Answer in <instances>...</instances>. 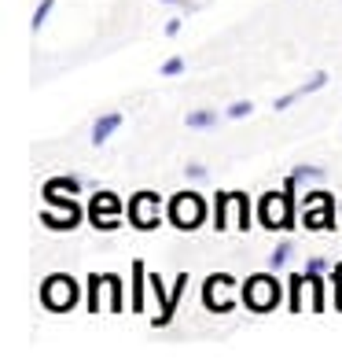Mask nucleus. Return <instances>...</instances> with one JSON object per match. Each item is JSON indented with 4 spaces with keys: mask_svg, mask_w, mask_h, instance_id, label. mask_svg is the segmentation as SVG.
<instances>
[{
    "mask_svg": "<svg viewBox=\"0 0 342 361\" xmlns=\"http://www.w3.org/2000/svg\"><path fill=\"white\" fill-rule=\"evenodd\" d=\"M251 111H254V104H251V100H236L232 107L224 111V118H247Z\"/></svg>",
    "mask_w": 342,
    "mask_h": 361,
    "instance_id": "obj_17",
    "label": "nucleus"
},
{
    "mask_svg": "<svg viewBox=\"0 0 342 361\" xmlns=\"http://www.w3.org/2000/svg\"><path fill=\"white\" fill-rule=\"evenodd\" d=\"M162 78H177V74H184V59L181 56H173V59H166V63H162Z\"/></svg>",
    "mask_w": 342,
    "mask_h": 361,
    "instance_id": "obj_16",
    "label": "nucleus"
},
{
    "mask_svg": "<svg viewBox=\"0 0 342 361\" xmlns=\"http://www.w3.org/2000/svg\"><path fill=\"white\" fill-rule=\"evenodd\" d=\"M331 276H335V306L342 310V266H335Z\"/></svg>",
    "mask_w": 342,
    "mask_h": 361,
    "instance_id": "obj_21",
    "label": "nucleus"
},
{
    "mask_svg": "<svg viewBox=\"0 0 342 361\" xmlns=\"http://www.w3.org/2000/svg\"><path fill=\"white\" fill-rule=\"evenodd\" d=\"M228 203H232V195H224V192L214 195V225L221 228V233L228 228Z\"/></svg>",
    "mask_w": 342,
    "mask_h": 361,
    "instance_id": "obj_11",
    "label": "nucleus"
},
{
    "mask_svg": "<svg viewBox=\"0 0 342 361\" xmlns=\"http://www.w3.org/2000/svg\"><path fill=\"white\" fill-rule=\"evenodd\" d=\"M217 118H221L217 111H191L184 122H188L191 129H214V126H217Z\"/></svg>",
    "mask_w": 342,
    "mask_h": 361,
    "instance_id": "obj_10",
    "label": "nucleus"
},
{
    "mask_svg": "<svg viewBox=\"0 0 342 361\" xmlns=\"http://www.w3.org/2000/svg\"><path fill=\"white\" fill-rule=\"evenodd\" d=\"M295 177H298V180H320V177H324V170H317V166H298V170H295Z\"/></svg>",
    "mask_w": 342,
    "mask_h": 361,
    "instance_id": "obj_20",
    "label": "nucleus"
},
{
    "mask_svg": "<svg viewBox=\"0 0 342 361\" xmlns=\"http://www.w3.org/2000/svg\"><path fill=\"white\" fill-rule=\"evenodd\" d=\"M122 126V111H107V114H100V118L92 122V144L96 147H103L110 137H114V129Z\"/></svg>",
    "mask_w": 342,
    "mask_h": 361,
    "instance_id": "obj_8",
    "label": "nucleus"
},
{
    "mask_svg": "<svg viewBox=\"0 0 342 361\" xmlns=\"http://www.w3.org/2000/svg\"><path fill=\"white\" fill-rule=\"evenodd\" d=\"M228 284H232V281H228V276H210V281H206V306L210 310H217V314H221V310H232V295H221V288H228Z\"/></svg>",
    "mask_w": 342,
    "mask_h": 361,
    "instance_id": "obj_7",
    "label": "nucleus"
},
{
    "mask_svg": "<svg viewBox=\"0 0 342 361\" xmlns=\"http://www.w3.org/2000/svg\"><path fill=\"white\" fill-rule=\"evenodd\" d=\"M324 85H328V74H324V71H317V74H313V78H309L305 85L298 89V96H309V92H317V89H324Z\"/></svg>",
    "mask_w": 342,
    "mask_h": 361,
    "instance_id": "obj_15",
    "label": "nucleus"
},
{
    "mask_svg": "<svg viewBox=\"0 0 342 361\" xmlns=\"http://www.w3.org/2000/svg\"><path fill=\"white\" fill-rule=\"evenodd\" d=\"M41 299H44V306H52V310H70L77 302V284L70 281V276L56 273V276H48V281H44Z\"/></svg>",
    "mask_w": 342,
    "mask_h": 361,
    "instance_id": "obj_3",
    "label": "nucleus"
},
{
    "mask_svg": "<svg viewBox=\"0 0 342 361\" xmlns=\"http://www.w3.org/2000/svg\"><path fill=\"white\" fill-rule=\"evenodd\" d=\"M133 310H144V262H133Z\"/></svg>",
    "mask_w": 342,
    "mask_h": 361,
    "instance_id": "obj_13",
    "label": "nucleus"
},
{
    "mask_svg": "<svg viewBox=\"0 0 342 361\" xmlns=\"http://www.w3.org/2000/svg\"><path fill=\"white\" fill-rule=\"evenodd\" d=\"M151 291H155L158 299H162V314L155 317V324H166V321L173 317V302H166V288H162V281H158V276H151Z\"/></svg>",
    "mask_w": 342,
    "mask_h": 361,
    "instance_id": "obj_12",
    "label": "nucleus"
},
{
    "mask_svg": "<svg viewBox=\"0 0 342 361\" xmlns=\"http://www.w3.org/2000/svg\"><path fill=\"white\" fill-rule=\"evenodd\" d=\"M291 255H295V243H291V240H280V243H276V251H272V258H269V269H272V273L284 269Z\"/></svg>",
    "mask_w": 342,
    "mask_h": 361,
    "instance_id": "obj_9",
    "label": "nucleus"
},
{
    "mask_svg": "<svg viewBox=\"0 0 342 361\" xmlns=\"http://www.w3.org/2000/svg\"><path fill=\"white\" fill-rule=\"evenodd\" d=\"M305 228H335L331 221V195L324 192H309L305 195V214H302Z\"/></svg>",
    "mask_w": 342,
    "mask_h": 361,
    "instance_id": "obj_4",
    "label": "nucleus"
},
{
    "mask_svg": "<svg viewBox=\"0 0 342 361\" xmlns=\"http://www.w3.org/2000/svg\"><path fill=\"white\" fill-rule=\"evenodd\" d=\"M107 288H110V310H122V299H118V276H107Z\"/></svg>",
    "mask_w": 342,
    "mask_h": 361,
    "instance_id": "obj_19",
    "label": "nucleus"
},
{
    "mask_svg": "<svg viewBox=\"0 0 342 361\" xmlns=\"http://www.w3.org/2000/svg\"><path fill=\"white\" fill-rule=\"evenodd\" d=\"M203 218H206V203L199 200V195H191V192L173 195V203H170V221L181 228V233H191V228H199Z\"/></svg>",
    "mask_w": 342,
    "mask_h": 361,
    "instance_id": "obj_1",
    "label": "nucleus"
},
{
    "mask_svg": "<svg viewBox=\"0 0 342 361\" xmlns=\"http://www.w3.org/2000/svg\"><path fill=\"white\" fill-rule=\"evenodd\" d=\"M133 225H140V228H155L158 225V214H162V207H158V195L155 192H140L137 200H133Z\"/></svg>",
    "mask_w": 342,
    "mask_h": 361,
    "instance_id": "obj_5",
    "label": "nucleus"
},
{
    "mask_svg": "<svg viewBox=\"0 0 342 361\" xmlns=\"http://www.w3.org/2000/svg\"><path fill=\"white\" fill-rule=\"evenodd\" d=\"M52 8H56V0H41V4H37L34 23H30V30H34V34H41V30H44V23H48V15H52Z\"/></svg>",
    "mask_w": 342,
    "mask_h": 361,
    "instance_id": "obj_14",
    "label": "nucleus"
},
{
    "mask_svg": "<svg viewBox=\"0 0 342 361\" xmlns=\"http://www.w3.org/2000/svg\"><path fill=\"white\" fill-rule=\"evenodd\" d=\"M295 100H298V92H287V96H280V100L272 104V111H287V107L295 104Z\"/></svg>",
    "mask_w": 342,
    "mask_h": 361,
    "instance_id": "obj_23",
    "label": "nucleus"
},
{
    "mask_svg": "<svg viewBox=\"0 0 342 361\" xmlns=\"http://www.w3.org/2000/svg\"><path fill=\"white\" fill-rule=\"evenodd\" d=\"M118 210H122V203L114 200L110 192H100L96 195V203H92V221H96V228H118Z\"/></svg>",
    "mask_w": 342,
    "mask_h": 361,
    "instance_id": "obj_6",
    "label": "nucleus"
},
{
    "mask_svg": "<svg viewBox=\"0 0 342 361\" xmlns=\"http://www.w3.org/2000/svg\"><path fill=\"white\" fill-rule=\"evenodd\" d=\"M324 269H328V258H309L305 262V276H324Z\"/></svg>",
    "mask_w": 342,
    "mask_h": 361,
    "instance_id": "obj_18",
    "label": "nucleus"
},
{
    "mask_svg": "<svg viewBox=\"0 0 342 361\" xmlns=\"http://www.w3.org/2000/svg\"><path fill=\"white\" fill-rule=\"evenodd\" d=\"M170 4H188V0H170Z\"/></svg>",
    "mask_w": 342,
    "mask_h": 361,
    "instance_id": "obj_25",
    "label": "nucleus"
},
{
    "mask_svg": "<svg viewBox=\"0 0 342 361\" xmlns=\"http://www.w3.org/2000/svg\"><path fill=\"white\" fill-rule=\"evenodd\" d=\"M173 34H181V19H170L166 23V37H173Z\"/></svg>",
    "mask_w": 342,
    "mask_h": 361,
    "instance_id": "obj_24",
    "label": "nucleus"
},
{
    "mask_svg": "<svg viewBox=\"0 0 342 361\" xmlns=\"http://www.w3.org/2000/svg\"><path fill=\"white\" fill-rule=\"evenodd\" d=\"M184 177H188V180H203V177H206V166H199V162H191V166L184 170Z\"/></svg>",
    "mask_w": 342,
    "mask_h": 361,
    "instance_id": "obj_22",
    "label": "nucleus"
},
{
    "mask_svg": "<svg viewBox=\"0 0 342 361\" xmlns=\"http://www.w3.org/2000/svg\"><path fill=\"white\" fill-rule=\"evenodd\" d=\"M243 302H247L251 310H258V314H265V310H272L276 302H280V284H276L269 273L251 276V281L243 284Z\"/></svg>",
    "mask_w": 342,
    "mask_h": 361,
    "instance_id": "obj_2",
    "label": "nucleus"
}]
</instances>
